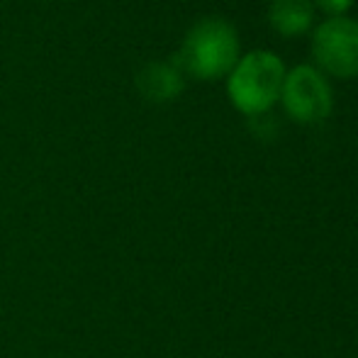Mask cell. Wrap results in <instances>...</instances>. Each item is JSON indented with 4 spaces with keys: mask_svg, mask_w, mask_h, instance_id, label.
Returning a JSON list of instances; mask_svg holds the SVG:
<instances>
[{
    "mask_svg": "<svg viewBox=\"0 0 358 358\" xmlns=\"http://www.w3.org/2000/svg\"><path fill=\"white\" fill-rule=\"evenodd\" d=\"M283 80V59L268 49H254V52L239 57V62L229 71L227 93H229L231 105L251 117V115L271 110L275 100H280Z\"/></svg>",
    "mask_w": 358,
    "mask_h": 358,
    "instance_id": "2",
    "label": "cell"
},
{
    "mask_svg": "<svg viewBox=\"0 0 358 358\" xmlns=\"http://www.w3.org/2000/svg\"><path fill=\"white\" fill-rule=\"evenodd\" d=\"M312 0H271L268 5V22L280 37H300L312 27Z\"/></svg>",
    "mask_w": 358,
    "mask_h": 358,
    "instance_id": "6",
    "label": "cell"
},
{
    "mask_svg": "<svg viewBox=\"0 0 358 358\" xmlns=\"http://www.w3.org/2000/svg\"><path fill=\"white\" fill-rule=\"evenodd\" d=\"M241 57V42L234 24L220 17H205L188 29L178 52V69L195 78L215 80L229 76Z\"/></svg>",
    "mask_w": 358,
    "mask_h": 358,
    "instance_id": "1",
    "label": "cell"
},
{
    "mask_svg": "<svg viewBox=\"0 0 358 358\" xmlns=\"http://www.w3.org/2000/svg\"><path fill=\"white\" fill-rule=\"evenodd\" d=\"M287 117L300 124H317L327 120L334 108V90L324 73L310 64H297L285 71L283 88H280Z\"/></svg>",
    "mask_w": 358,
    "mask_h": 358,
    "instance_id": "3",
    "label": "cell"
},
{
    "mask_svg": "<svg viewBox=\"0 0 358 358\" xmlns=\"http://www.w3.org/2000/svg\"><path fill=\"white\" fill-rule=\"evenodd\" d=\"M312 57L324 76L358 78V20L339 15L317 24L312 34Z\"/></svg>",
    "mask_w": 358,
    "mask_h": 358,
    "instance_id": "4",
    "label": "cell"
},
{
    "mask_svg": "<svg viewBox=\"0 0 358 358\" xmlns=\"http://www.w3.org/2000/svg\"><path fill=\"white\" fill-rule=\"evenodd\" d=\"M312 5H317L320 10H324L329 17H339V15H344L346 10L354 5V0H315Z\"/></svg>",
    "mask_w": 358,
    "mask_h": 358,
    "instance_id": "8",
    "label": "cell"
},
{
    "mask_svg": "<svg viewBox=\"0 0 358 358\" xmlns=\"http://www.w3.org/2000/svg\"><path fill=\"white\" fill-rule=\"evenodd\" d=\"M183 71L178 69V64L169 62H154L149 66H144L137 76L139 90L149 100L156 103H166V100H173L183 90Z\"/></svg>",
    "mask_w": 358,
    "mask_h": 358,
    "instance_id": "5",
    "label": "cell"
},
{
    "mask_svg": "<svg viewBox=\"0 0 358 358\" xmlns=\"http://www.w3.org/2000/svg\"><path fill=\"white\" fill-rule=\"evenodd\" d=\"M251 129H254L259 137H275V132H278V120L271 115V110H266V113H259V115H251Z\"/></svg>",
    "mask_w": 358,
    "mask_h": 358,
    "instance_id": "7",
    "label": "cell"
}]
</instances>
